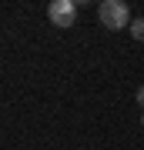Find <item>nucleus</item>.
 <instances>
[{
	"label": "nucleus",
	"mask_w": 144,
	"mask_h": 150,
	"mask_svg": "<svg viewBox=\"0 0 144 150\" xmlns=\"http://www.w3.org/2000/svg\"><path fill=\"white\" fill-rule=\"evenodd\" d=\"M138 103H141V107H144V87H141V90H138Z\"/></svg>",
	"instance_id": "4"
},
{
	"label": "nucleus",
	"mask_w": 144,
	"mask_h": 150,
	"mask_svg": "<svg viewBox=\"0 0 144 150\" xmlns=\"http://www.w3.org/2000/svg\"><path fill=\"white\" fill-rule=\"evenodd\" d=\"M141 123H144V113H141Z\"/></svg>",
	"instance_id": "5"
},
{
	"label": "nucleus",
	"mask_w": 144,
	"mask_h": 150,
	"mask_svg": "<svg viewBox=\"0 0 144 150\" xmlns=\"http://www.w3.org/2000/svg\"><path fill=\"white\" fill-rule=\"evenodd\" d=\"M97 20L107 30H124V27H131V10L124 0H104L97 7Z\"/></svg>",
	"instance_id": "1"
},
{
	"label": "nucleus",
	"mask_w": 144,
	"mask_h": 150,
	"mask_svg": "<svg viewBox=\"0 0 144 150\" xmlns=\"http://www.w3.org/2000/svg\"><path fill=\"white\" fill-rule=\"evenodd\" d=\"M47 17H50L54 27L67 30V27H74V20H77V4L74 0H54L47 7Z\"/></svg>",
	"instance_id": "2"
},
{
	"label": "nucleus",
	"mask_w": 144,
	"mask_h": 150,
	"mask_svg": "<svg viewBox=\"0 0 144 150\" xmlns=\"http://www.w3.org/2000/svg\"><path fill=\"white\" fill-rule=\"evenodd\" d=\"M128 30H131V37H134V40H144V17H134Z\"/></svg>",
	"instance_id": "3"
}]
</instances>
